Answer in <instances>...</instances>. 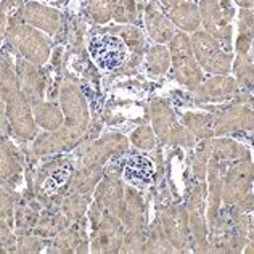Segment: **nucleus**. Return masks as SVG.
I'll return each instance as SVG.
<instances>
[{"instance_id": "f257e3e1", "label": "nucleus", "mask_w": 254, "mask_h": 254, "mask_svg": "<svg viewBox=\"0 0 254 254\" xmlns=\"http://www.w3.org/2000/svg\"><path fill=\"white\" fill-rule=\"evenodd\" d=\"M174 77L189 90H196L203 82V69L198 64L191 50V42L187 32L179 31L169 42Z\"/></svg>"}, {"instance_id": "f03ea898", "label": "nucleus", "mask_w": 254, "mask_h": 254, "mask_svg": "<svg viewBox=\"0 0 254 254\" xmlns=\"http://www.w3.org/2000/svg\"><path fill=\"white\" fill-rule=\"evenodd\" d=\"M191 50L201 69L209 74H229L233 55L225 52L217 39H214L206 31H195L190 37Z\"/></svg>"}, {"instance_id": "7ed1b4c3", "label": "nucleus", "mask_w": 254, "mask_h": 254, "mask_svg": "<svg viewBox=\"0 0 254 254\" xmlns=\"http://www.w3.org/2000/svg\"><path fill=\"white\" fill-rule=\"evenodd\" d=\"M151 123L153 130L163 142L180 143L185 146L195 145V137L177 123L171 105L164 98H155L151 102Z\"/></svg>"}, {"instance_id": "20e7f679", "label": "nucleus", "mask_w": 254, "mask_h": 254, "mask_svg": "<svg viewBox=\"0 0 254 254\" xmlns=\"http://www.w3.org/2000/svg\"><path fill=\"white\" fill-rule=\"evenodd\" d=\"M199 15L204 31L217 39L225 52L232 50V18L233 8H224L219 0H199ZM232 53V52H230Z\"/></svg>"}, {"instance_id": "39448f33", "label": "nucleus", "mask_w": 254, "mask_h": 254, "mask_svg": "<svg viewBox=\"0 0 254 254\" xmlns=\"http://www.w3.org/2000/svg\"><path fill=\"white\" fill-rule=\"evenodd\" d=\"M89 55L102 71L119 69L129 58V47L118 36H95L89 42Z\"/></svg>"}, {"instance_id": "423d86ee", "label": "nucleus", "mask_w": 254, "mask_h": 254, "mask_svg": "<svg viewBox=\"0 0 254 254\" xmlns=\"http://www.w3.org/2000/svg\"><path fill=\"white\" fill-rule=\"evenodd\" d=\"M254 180V164L250 159L240 161L232 166L225 174L220 189V198L225 204H237L238 201L251 193V185Z\"/></svg>"}, {"instance_id": "0eeeda50", "label": "nucleus", "mask_w": 254, "mask_h": 254, "mask_svg": "<svg viewBox=\"0 0 254 254\" xmlns=\"http://www.w3.org/2000/svg\"><path fill=\"white\" fill-rule=\"evenodd\" d=\"M206 185L198 184L189 201V222L190 232L195 238L198 251H208V224L204 220V199H206Z\"/></svg>"}, {"instance_id": "6e6552de", "label": "nucleus", "mask_w": 254, "mask_h": 254, "mask_svg": "<svg viewBox=\"0 0 254 254\" xmlns=\"http://www.w3.org/2000/svg\"><path fill=\"white\" fill-rule=\"evenodd\" d=\"M254 129V110L246 105H233L229 110L214 116V133L225 135L230 132L253 130Z\"/></svg>"}, {"instance_id": "1a4fd4ad", "label": "nucleus", "mask_w": 254, "mask_h": 254, "mask_svg": "<svg viewBox=\"0 0 254 254\" xmlns=\"http://www.w3.org/2000/svg\"><path fill=\"white\" fill-rule=\"evenodd\" d=\"M163 227L164 235L168 237L171 245L177 250H184L190 242L191 232L189 214L182 206H172V208L164 211L163 216Z\"/></svg>"}, {"instance_id": "9d476101", "label": "nucleus", "mask_w": 254, "mask_h": 254, "mask_svg": "<svg viewBox=\"0 0 254 254\" xmlns=\"http://www.w3.org/2000/svg\"><path fill=\"white\" fill-rule=\"evenodd\" d=\"M195 92L198 103L201 102H225L238 93V84L235 77L227 74H212L208 81H203Z\"/></svg>"}, {"instance_id": "9b49d317", "label": "nucleus", "mask_w": 254, "mask_h": 254, "mask_svg": "<svg viewBox=\"0 0 254 254\" xmlns=\"http://www.w3.org/2000/svg\"><path fill=\"white\" fill-rule=\"evenodd\" d=\"M145 26L150 37L156 44H169L174 34H176V26L172 24L169 16L163 15L153 3L146 6Z\"/></svg>"}, {"instance_id": "f8f14e48", "label": "nucleus", "mask_w": 254, "mask_h": 254, "mask_svg": "<svg viewBox=\"0 0 254 254\" xmlns=\"http://www.w3.org/2000/svg\"><path fill=\"white\" fill-rule=\"evenodd\" d=\"M169 19L179 31L182 32H195L201 26V15H199V6L193 2L184 0L182 3L169 8Z\"/></svg>"}, {"instance_id": "ddd939ff", "label": "nucleus", "mask_w": 254, "mask_h": 254, "mask_svg": "<svg viewBox=\"0 0 254 254\" xmlns=\"http://www.w3.org/2000/svg\"><path fill=\"white\" fill-rule=\"evenodd\" d=\"M153 163L145 156H130L124 164V177L135 187H148L153 182Z\"/></svg>"}, {"instance_id": "4468645a", "label": "nucleus", "mask_w": 254, "mask_h": 254, "mask_svg": "<svg viewBox=\"0 0 254 254\" xmlns=\"http://www.w3.org/2000/svg\"><path fill=\"white\" fill-rule=\"evenodd\" d=\"M185 129L196 138H211L214 135V116L208 113H185L182 118Z\"/></svg>"}, {"instance_id": "2eb2a0df", "label": "nucleus", "mask_w": 254, "mask_h": 254, "mask_svg": "<svg viewBox=\"0 0 254 254\" xmlns=\"http://www.w3.org/2000/svg\"><path fill=\"white\" fill-rule=\"evenodd\" d=\"M248 150L245 148L243 145L237 143L235 140L230 138H219L212 142V153L211 158L216 159V161H233V159H242V158H248Z\"/></svg>"}, {"instance_id": "dca6fc26", "label": "nucleus", "mask_w": 254, "mask_h": 254, "mask_svg": "<svg viewBox=\"0 0 254 254\" xmlns=\"http://www.w3.org/2000/svg\"><path fill=\"white\" fill-rule=\"evenodd\" d=\"M146 69L155 76H164L169 71L172 60H171V52L169 47H166L164 44H156L146 53L145 58Z\"/></svg>"}, {"instance_id": "f3484780", "label": "nucleus", "mask_w": 254, "mask_h": 254, "mask_svg": "<svg viewBox=\"0 0 254 254\" xmlns=\"http://www.w3.org/2000/svg\"><path fill=\"white\" fill-rule=\"evenodd\" d=\"M233 72H235V81L238 87L250 92L254 87V64L248 53H238L235 62L232 63Z\"/></svg>"}, {"instance_id": "a211bd4d", "label": "nucleus", "mask_w": 254, "mask_h": 254, "mask_svg": "<svg viewBox=\"0 0 254 254\" xmlns=\"http://www.w3.org/2000/svg\"><path fill=\"white\" fill-rule=\"evenodd\" d=\"M212 142L211 138H204V142L201 146L198 148L195 158H193V174L195 177L201 182L206 177V172H208V164L211 159V153H212Z\"/></svg>"}, {"instance_id": "6ab92c4d", "label": "nucleus", "mask_w": 254, "mask_h": 254, "mask_svg": "<svg viewBox=\"0 0 254 254\" xmlns=\"http://www.w3.org/2000/svg\"><path fill=\"white\" fill-rule=\"evenodd\" d=\"M132 142L138 146L140 150H153L156 145L155 130L148 126H142L132 133Z\"/></svg>"}, {"instance_id": "aec40b11", "label": "nucleus", "mask_w": 254, "mask_h": 254, "mask_svg": "<svg viewBox=\"0 0 254 254\" xmlns=\"http://www.w3.org/2000/svg\"><path fill=\"white\" fill-rule=\"evenodd\" d=\"M118 10H116V19L118 21L133 23L137 18V8L135 0H118Z\"/></svg>"}, {"instance_id": "412c9836", "label": "nucleus", "mask_w": 254, "mask_h": 254, "mask_svg": "<svg viewBox=\"0 0 254 254\" xmlns=\"http://www.w3.org/2000/svg\"><path fill=\"white\" fill-rule=\"evenodd\" d=\"M68 174H69V171H68V169H64V172H63L62 169H60V171H57V172H55V177H58V179L64 180L66 177H68ZM60 185H62V182H58V184H53V180H50V182H49V185H47V187H49V189H58Z\"/></svg>"}, {"instance_id": "4be33fe9", "label": "nucleus", "mask_w": 254, "mask_h": 254, "mask_svg": "<svg viewBox=\"0 0 254 254\" xmlns=\"http://www.w3.org/2000/svg\"><path fill=\"white\" fill-rule=\"evenodd\" d=\"M233 2L243 10H253L254 8V0H233Z\"/></svg>"}, {"instance_id": "5701e85b", "label": "nucleus", "mask_w": 254, "mask_h": 254, "mask_svg": "<svg viewBox=\"0 0 254 254\" xmlns=\"http://www.w3.org/2000/svg\"><path fill=\"white\" fill-rule=\"evenodd\" d=\"M161 2L163 6H166V8H172V6H176L179 3H182L184 0H159Z\"/></svg>"}, {"instance_id": "b1692460", "label": "nucleus", "mask_w": 254, "mask_h": 254, "mask_svg": "<svg viewBox=\"0 0 254 254\" xmlns=\"http://www.w3.org/2000/svg\"><path fill=\"white\" fill-rule=\"evenodd\" d=\"M243 251H245V253H254V242H250L248 246H246V248H245Z\"/></svg>"}, {"instance_id": "393cba45", "label": "nucleus", "mask_w": 254, "mask_h": 254, "mask_svg": "<svg viewBox=\"0 0 254 254\" xmlns=\"http://www.w3.org/2000/svg\"><path fill=\"white\" fill-rule=\"evenodd\" d=\"M220 5L224 6V8H232V5H230V0H219Z\"/></svg>"}, {"instance_id": "a878e982", "label": "nucleus", "mask_w": 254, "mask_h": 254, "mask_svg": "<svg viewBox=\"0 0 254 254\" xmlns=\"http://www.w3.org/2000/svg\"><path fill=\"white\" fill-rule=\"evenodd\" d=\"M248 237L251 238V242H254V227H251L250 232H248Z\"/></svg>"}, {"instance_id": "bb28decb", "label": "nucleus", "mask_w": 254, "mask_h": 254, "mask_svg": "<svg viewBox=\"0 0 254 254\" xmlns=\"http://www.w3.org/2000/svg\"><path fill=\"white\" fill-rule=\"evenodd\" d=\"M50 2H55V0H50Z\"/></svg>"}, {"instance_id": "cd10ccee", "label": "nucleus", "mask_w": 254, "mask_h": 254, "mask_svg": "<svg viewBox=\"0 0 254 254\" xmlns=\"http://www.w3.org/2000/svg\"><path fill=\"white\" fill-rule=\"evenodd\" d=\"M253 15H254V10H253Z\"/></svg>"}]
</instances>
